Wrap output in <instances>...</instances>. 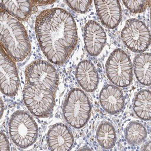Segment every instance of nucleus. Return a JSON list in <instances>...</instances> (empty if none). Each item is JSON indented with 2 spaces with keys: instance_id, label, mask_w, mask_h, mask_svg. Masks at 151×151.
Segmentation results:
<instances>
[{
  "instance_id": "f257e3e1",
  "label": "nucleus",
  "mask_w": 151,
  "mask_h": 151,
  "mask_svg": "<svg viewBox=\"0 0 151 151\" xmlns=\"http://www.w3.org/2000/svg\"><path fill=\"white\" fill-rule=\"evenodd\" d=\"M35 33L44 55L56 65L64 64L78 41L74 18L68 12L61 8L41 12L36 19Z\"/></svg>"
},
{
  "instance_id": "f03ea898",
  "label": "nucleus",
  "mask_w": 151,
  "mask_h": 151,
  "mask_svg": "<svg viewBox=\"0 0 151 151\" xmlns=\"http://www.w3.org/2000/svg\"><path fill=\"white\" fill-rule=\"evenodd\" d=\"M1 47L14 61L21 62L31 51V44L27 31L17 19L1 9Z\"/></svg>"
},
{
  "instance_id": "7ed1b4c3",
  "label": "nucleus",
  "mask_w": 151,
  "mask_h": 151,
  "mask_svg": "<svg viewBox=\"0 0 151 151\" xmlns=\"http://www.w3.org/2000/svg\"><path fill=\"white\" fill-rule=\"evenodd\" d=\"M62 112L68 124L76 129H80L85 127L90 119L91 105L82 90L73 88L65 100Z\"/></svg>"
},
{
  "instance_id": "20e7f679",
  "label": "nucleus",
  "mask_w": 151,
  "mask_h": 151,
  "mask_svg": "<svg viewBox=\"0 0 151 151\" xmlns=\"http://www.w3.org/2000/svg\"><path fill=\"white\" fill-rule=\"evenodd\" d=\"M9 131L12 142L22 149L33 145L38 135V127L36 122L24 111H17L12 115Z\"/></svg>"
},
{
  "instance_id": "39448f33",
  "label": "nucleus",
  "mask_w": 151,
  "mask_h": 151,
  "mask_svg": "<svg viewBox=\"0 0 151 151\" xmlns=\"http://www.w3.org/2000/svg\"><path fill=\"white\" fill-rule=\"evenodd\" d=\"M27 85L56 93L59 78L58 71L49 62L39 59L32 62L25 71Z\"/></svg>"
},
{
  "instance_id": "423d86ee",
  "label": "nucleus",
  "mask_w": 151,
  "mask_h": 151,
  "mask_svg": "<svg viewBox=\"0 0 151 151\" xmlns=\"http://www.w3.org/2000/svg\"><path fill=\"white\" fill-rule=\"evenodd\" d=\"M109 80L117 86L127 87L132 79V65L129 56L123 50H114L109 55L105 65Z\"/></svg>"
},
{
  "instance_id": "0eeeda50",
  "label": "nucleus",
  "mask_w": 151,
  "mask_h": 151,
  "mask_svg": "<svg viewBox=\"0 0 151 151\" xmlns=\"http://www.w3.org/2000/svg\"><path fill=\"white\" fill-rule=\"evenodd\" d=\"M23 100L32 114L39 118H46L53 111L55 93L27 85L23 90Z\"/></svg>"
},
{
  "instance_id": "6e6552de",
  "label": "nucleus",
  "mask_w": 151,
  "mask_h": 151,
  "mask_svg": "<svg viewBox=\"0 0 151 151\" xmlns=\"http://www.w3.org/2000/svg\"><path fill=\"white\" fill-rule=\"evenodd\" d=\"M124 44L132 52L143 53L150 44V32L146 25L135 18L128 19L121 33Z\"/></svg>"
},
{
  "instance_id": "1a4fd4ad",
  "label": "nucleus",
  "mask_w": 151,
  "mask_h": 151,
  "mask_svg": "<svg viewBox=\"0 0 151 151\" xmlns=\"http://www.w3.org/2000/svg\"><path fill=\"white\" fill-rule=\"evenodd\" d=\"M0 65L1 93L9 97H14L19 90V76L14 60L7 54L2 47Z\"/></svg>"
},
{
  "instance_id": "9d476101",
  "label": "nucleus",
  "mask_w": 151,
  "mask_h": 151,
  "mask_svg": "<svg viewBox=\"0 0 151 151\" xmlns=\"http://www.w3.org/2000/svg\"><path fill=\"white\" fill-rule=\"evenodd\" d=\"M84 42L86 52L95 57L100 54L106 43V35L100 25L90 20L84 27Z\"/></svg>"
},
{
  "instance_id": "9b49d317",
  "label": "nucleus",
  "mask_w": 151,
  "mask_h": 151,
  "mask_svg": "<svg viewBox=\"0 0 151 151\" xmlns=\"http://www.w3.org/2000/svg\"><path fill=\"white\" fill-rule=\"evenodd\" d=\"M47 142L52 150H70L74 145V137L67 126L59 123L53 125L48 130Z\"/></svg>"
},
{
  "instance_id": "f8f14e48",
  "label": "nucleus",
  "mask_w": 151,
  "mask_h": 151,
  "mask_svg": "<svg viewBox=\"0 0 151 151\" xmlns=\"http://www.w3.org/2000/svg\"><path fill=\"white\" fill-rule=\"evenodd\" d=\"M97 15L104 26L108 29L116 28L122 19V8L118 1H96Z\"/></svg>"
},
{
  "instance_id": "ddd939ff",
  "label": "nucleus",
  "mask_w": 151,
  "mask_h": 151,
  "mask_svg": "<svg viewBox=\"0 0 151 151\" xmlns=\"http://www.w3.org/2000/svg\"><path fill=\"white\" fill-rule=\"evenodd\" d=\"M99 100L102 108L110 114H118L124 106L122 91L112 85H106L103 88L99 95Z\"/></svg>"
},
{
  "instance_id": "4468645a",
  "label": "nucleus",
  "mask_w": 151,
  "mask_h": 151,
  "mask_svg": "<svg viewBox=\"0 0 151 151\" xmlns=\"http://www.w3.org/2000/svg\"><path fill=\"white\" fill-rule=\"evenodd\" d=\"M76 78L79 85L86 92L94 91L99 83L97 70L90 60H83L79 63L76 70Z\"/></svg>"
},
{
  "instance_id": "2eb2a0df",
  "label": "nucleus",
  "mask_w": 151,
  "mask_h": 151,
  "mask_svg": "<svg viewBox=\"0 0 151 151\" xmlns=\"http://www.w3.org/2000/svg\"><path fill=\"white\" fill-rule=\"evenodd\" d=\"M32 1H1V9L19 21L27 19L32 14Z\"/></svg>"
},
{
  "instance_id": "dca6fc26",
  "label": "nucleus",
  "mask_w": 151,
  "mask_h": 151,
  "mask_svg": "<svg viewBox=\"0 0 151 151\" xmlns=\"http://www.w3.org/2000/svg\"><path fill=\"white\" fill-rule=\"evenodd\" d=\"M150 62L149 53L137 55L134 59V68L137 81L145 86L150 85Z\"/></svg>"
},
{
  "instance_id": "f3484780",
  "label": "nucleus",
  "mask_w": 151,
  "mask_h": 151,
  "mask_svg": "<svg viewBox=\"0 0 151 151\" xmlns=\"http://www.w3.org/2000/svg\"><path fill=\"white\" fill-rule=\"evenodd\" d=\"M151 95L147 90L138 92L134 100L133 109L136 116L140 119L149 121L151 117Z\"/></svg>"
},
{
  "instance_id": "a211bd4d",
  "label": "nucleus",
  "mask_w": 151,
  "mask_h": 151,
  "mask_svg": "<svg viewBox=\"0 0 151 151\" xmlns=\"http://www.w3.org/2000/svg\"><path fill=\"white\" fill-rule=\"evenodd\" d=\"M96 138L99 145L104 149H110L114 147L117 141L114 127L109 122H102L97 129Z\"/></svg>"
},
{
  "instance_id": "6ab92c4d",
  "label": "nucleus",
  "mask_w": 151,
  "mask_h": 151,
  "mask_svg": "<svg viewBox=\"0 0 151 151\" xmlns=\"http://www.w3.org/2000/svg\"><path fill=\"white\" fill-rule=\"evenodd\" d=\"M147 130L139 122L132 121L129 123L124 131L126 140L131 145H138L145 140Z\"/></svg>"
},
{
  "instance_id": "aec40b11",
  "label": "nucleus",
  "mask_w": 151,
  "mask_h": 151,
  "mask_svg": "<svg viewBox=\"0 0 151 151\" xmlns=\"http://www.w3.org/2000/svg\"><path fill=\"white\" fill-rule=\"evenodd\" d=\"M124 5L132 13L139 14L146 10L148 6H150L151 1L135 0V1H123Z\"/></svg>"
},
{
  "instance_id": "412c9836",
  "label": "nucleus",
  "mask_w": 151,
  "mask_h": 151,
  "mask_svg": "<svg viewBox=\"0 0 151 151\" xmlns=\"http://www.w3.org/2000/svg\"><path fill=\"white\" fill-rule=\"evenodd\" d=\"M68 6L74 11L80 14H85L88 10L92 1H66Z\"/></svg>"
},
{
  "instance_id": "4be33fe9",
  "label": "nucleus",
  "mask_w": 151,
  "mask_h": 151,
  "mask_svg": "<svg viewBox=\"0 0 151 151\" xmlns=\"http://www.w3.org/2000/svg\"><path fill=\"white\" fill-rule=\"evenodd\" d=\"M10 150V145L7 138L5 134L1 131L0 139V151Z\"/></svg>"
},
{
  "instance_id": "5701e85b",
  "label": "nucleus",
  "mask_w": 151,
  "mask_h": 151,
  "mask_svg": "<svg viewBox=\"0 0 151 151\" xmlns=\"http://www.w3.org/2000/svg\"><path fill=\"white\" fill-rule=\"evenodd\" d=\"M34 4L38 5H47L55 3V1H32Z\"/></svg>"
},
{
  "instance_id": "b1692460",
  "label": "nucleus",
  "mask_w": 151,
  "mask_h": 151,
  "mask_svg": "<svg viewBox=\"0 0 151 151\" xmlns=\"http://www.w3.org/2000/svg\"><path fill=\"white\" fill-rule=\"evenodd\" d=\"M142 150H150V142H148L144 146L143 148L142 149Z\"/></svg>"
}]
</instances>
